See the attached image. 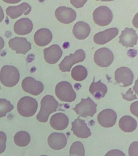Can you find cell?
I'll list each match as a JSON object with an SVG mask.
<instances>
[{
	"label": "cell",
	"instance_id": "8d00e7d4",
	"mask_svg": "<svg viewBox=\"0 0 138 156\" xmlns=\"http://www.w3.org/2000/svg\"><path fill=\"white\" fill-rule=\"evenodd\" d=\"M5 41L4 40L0 37V52L4 47Z\"/></svg>",
	"mask_w": 138,
	"mask_h": 156
},
{
	"label": "cell",
	"instance_id": "52a82bcc",
	"mask_svg": "<svg viewBox=\"0 0 138 156\" xmlns=\"http://www.w3.org/2000/svg\"><path fill=\"white\" fill-rule=\"evenodd\" d=\"M93 17L94 23L102 27L109 25L113 18L111 10L105 6L97 8L93 12Z\"/></svg>",
	"mask_w": 138,
	"mask_h": 156
},
{
	"label": "cell",
	"instance_id": "4316f807",
	"mask_svg": "<svg viewBox=\"0 0 138 156\" xmlns=\"http://www.w3.org/2000/svg\"><path fill=\"white\" fill-rule=\"evenodd\" d=\"M88 71L83 66L79 65L75 66L71 71V76L76 81H82L86 78Z\"/></svg>",
	"mask_w": 138,
	"mask_h": 156
},
{
	"label": "cell",
	"instance_id": "d590c367",
	"mask_svg": "<svg viewBox=\"0 0 138 156\" xmlns=\"http://www.w3.org/2000/svg\"><path fill=\"white\" fill-rule=\"evenodd\" d=\"M4 18V12H3V9L0 6V23L2 22Z\"/></svg>",
	"mask_w": 138,
	"mask_h": 156
},
{
	"label": "cell",
	"instance_id": "603a6c76",
	"mask_svg": "<svg viewBox=\"0 0 138 156\" xmlns=\"http://www.w3.org/2000/svg\"><path fill=\"white\" fill-rule=\"evenodd\" d=\"M91 31L90 27L88 23L83 21L77 22L75 24L72 33L76 38L79 40L86 38Z\"/></svg>",
	"mask_w": 138,
	"mask_h": 156
},
{
	"label": "cell",
	"instance_id": "8992f818",
	"mask_svg": "<svg viewBox=\"0 0 138 156\" xmlns=\"http://www.w3.org/2000/svg\"><path fill=\"white\" fill-rule=\"evenodd\" d=\"M86 58V53L82 49L77 50L74 54L66 56L59 64V69L62 72H69L76 63L83 62Z\"/></svg>",
	"mask_w": 138,
	"mask_h": 156
},
{
	"label": "cell",
	"instance_id": "d6986e66",
	"mask_svg": "<svg viewBox=\"0 0 138 156\" xmlns=\"http://www.w3.org/2000/svg\"><path fill=\"white\" fill-rule=\"evenodd\" d=\"M31 6L28 3L23 2L19 5L9 6L6 9V12L12 19H15L23 14L28 15L31 12Z\"/></svg>",
	"mask_w": 138,
	"mask_h": 156
},
{
	"label": "cell",
	"instance_id": "d4e9b609",
	"mask_svg": "<svg viewBox=\"0 0 138 156\" xmlns=\"http://www.w3.org/2000/svg\"><path fill=\"white\" fill-rule=\"evenodd\" d=\"M119 125L122 131L126 133H131L134 131L137 126L136 120L129 115L123 116L119 119Z\"/></svg>",
	"mask_w": 138,
	"mask_h": 156
},
{
	"label": "cell",
	"instance_id": "3957f363",
	"mask_svg": "<svg viewBox=\"0 0 138 156\" xmlns=\"http://www.w3.org/2000/svg\"><path fill=\"white\" fill-rule=\"evenodd\" d=\"M38 106V102L35 98L30 96H24L18 102V112L22 116L28 118L34 115Z\"/></svg>",
	"mask_w": 138,
	"mask_h": 156
},
{
	"label": "cell",
	"instance_id": "5bb4252c",
	"mask_svg": "<svg viewBox=\"0 0 138 156\" xmlns=\"http://www.w3.org/2000/svg\"><path fill=\"white\" fill-rule=\"evenodd\" d=\"M71 130L77 137L82 139L88 138L92 135L85 121L80 119L79 117L72 122Z\"/></svg>",
	"mask_w": 138,
	"mask_h": 156
},
{
	"label": "cell",
	"instance_id": "2e32d148",
	"mask_svg": "<svg viewBox=\"0 0 138 156\" xmlns=\"http://www.w3.org/2000/svg\"><path fill=\"white\" fill-rule=\"evenodd\" d=\"M119 43L126 47H133L136 45L138 36L136 30L132 28H126L119 36Z\"/></svg>",
	"mask_w": 138,
	"mask_h": 156
},
{
	"label": "cell",
	"instance_id": "7a4b0ae2",
	"mask_svg": "<svg viewBox=\"0 0 138 156\" xmlns=\"http://www.w3.org/2000/svg\"><path fill=\"white\" fill-rule=\"evenodd\" d=\"M20 74L15 67L12 66H3L0 71V81L4 86L12 87L19 82Z\"/></svg>",
	"mask_w": 138,
	"mask_h": 156
},
{
	"label": "cell",
	"instance_id": "277c9868",
	"mask_svg": "<svg viewBox=\"0 0 138 156\" xmlns=\"http://www.w3.org/2000/svg\"><path fill=\"white\" fill-rule=\"evenodd\" d=\"M55 94L58 98L63 102H73L76 98V94L70 83L66 81L60 82L55 88Z\"/></svg>",
	"mask_w": 138,
	"mask_h": 156
},
{
	"label": "cell",
	"instance_id": "44dd1931",
	"mask_svg": "<svg viewBox=\"0 0 138 156\" xmlns=\"http://www.w3.org/2000/svg\"><path fill=\"white\" fill-rule=\"evenodd\" d=\"M52 37V34L49 29L42 28L36 32L34 39L37 46L42 47L49 44Z\"/></svg>",
	"mask_w": 138,
	"mask_h": 156
},
{
	"label": "cell",
	"instance_id": "ffe728a7",
	"mask_svg": "<svg viewBox=\"0 0 138 156\" xmlns=\"http://www.w3.org/2000/svg\"><path fill=\"white\" fill-rule=\"evenodd\" d=\"M33 28L32 21L28 18H22L15 22L14 31L18 35H24L29 34Z\"/></svg>",
	"mask_w": 138,
	"mask_h": 156
},
{
	"label": "cell",
	"instance_id": "836d02e7",
	"mask_svg": "<svg viewBox=\"0 0 138 156\" xmlns=\"http://www.w3.org/2000/svg\"><path fill=\"white\" fill-rule=\"evenodd\" d=\"M138 101H136V102H133V103L131 105L130 107L131 113H133V114L136 116L137 118H138Z\"/></svg>",
	"mask_w": 138,
	"mask_h": 156
},
{
	"label": "cell",
	"instance_id": "4fadbf2b",
	"mask_svg": "<svg viewBox=\"0 0 138 156\" xmlns=\"http://www.w3.org/2000/svg\"><path fill=\"white\" fill-rule=\"evenodd\" d=\"M55 16L60 23L69 24L76 20L77 14L72 9L65 6H61L56 10Z\"/></svg>",
	"mask_w": 138,
	"mask_h": 156
},
{
	"label": "cell",
	"instance_id": "cb8c5ba5",
	"mask_svg": "<svg viewBox=\"0 0 138 156\" xmlns=\"http://www.w3.org/2000/svg\"><path fill=\"white\" fill-rule=\"evenodd\" d=\"M89 91L95 98L100 100L105 97L107 93V87L105 84L101 82V80L95 82L94 79L89 87Z\"/></svg>",
	"mask_w": 138,
	"mask_h": 156
},
{
	"label": "cell",
	"instance_id": "7402d4cb",
	"mask_svg": "<svg viewBox=\"0 0 138 156\" xmlns=\"http://www.w3.org/2000/svg\"><path fill=\"white\" fill-rule=\"evenodd\" d=\"M68 117L62 113H58L53 115L50 119V124L52 127L57 130H65L68 126Z\"/></svg>",
	"mask_w": 138,
	"mask_h": 156
},
{
	"label": "cell",
	"instance_id": "4dcf8cb0",
	"mask_svg": "<svg viewBox=\"0 0 138 156\" xmlns=\"http://www.w3.org/2000/svg\"><path fill=\"white\" fill-rule=\"evenodd\" d=\"M138 142L134 141L131 144L128 150L129 156H138Z\"/></svg>",
	"mask_w": 138,
	"mask_h": 156
},
{
	"label": "cell",
	"instance_id": "f1b7e54d",
	"mask_svg": "<svg viewBox=\"0 0 138 156\" xmlns=\"http://www.w3.org/2000/svg\"><path fill=\"white\" fill-rule=\"evenodd\" d=\"M69 154L77 156H85V151L84 146L81 141H76L72 144L70 148Z\"/></svg>",
	"mask_w": 138,
	"mask_h": 156
},
{
	"label": "cell",
	"instance_id": "ba28073f",
	"mask_svg": "<svg viewBox=\"0 0 138 156\" xmlns=\"http://www.w3.org/2000/svg\"><path fill=\"white\" fill-rule=\"evenodd\" d=\"M114 60L113 53L107 48H101L96 51L94 60L96 64L101 67H108Z\"/></svg>",
	"mask_w": 138,
	"mask_h": 156
},
{
	"label": "cell",
	"instance_id": "ac0fdd59",
	"mask_svg": "<svg viewBox=\"0 0 138 156\" xmlns=\"http://www.w3.org/2000/svg\"><path fill=\"white\" fill-rule=\"evenodd\" d=\"M118 33V29L117 28H111L106 29L94 35V42L97 44H105L117 36Z\"/></svg>",
	"mask_w": 138,
	"mask_h": 156
},
{
	"label": "cell",
	"instance_id": "83f0119b",
	"mask_svg": "<svg viewBox=\"0 0 138 156\" xmlns=\"http://www.w3.org/2000/svg\"><path fill=\"white\" fill-rule=\"evenodd\" d=\"M14 108L10 101L6 99H0V118L5 117L7 113L11 112Z\"/></svg>",
	"mask_w": 138,
	"mask_h": 156
},
{
	"label": "cell",
	"instance_id": "f35d334b",
	"mask_svg": "<svg viewBox=\"0 0 138 156\" xmlns=\"http://www.w3.org/2000/svg\"><path fill=\"white\" fill-rule=\"evenodd\" d=\"M40 156H48L45 155H41Z\"/></svg>",
	"mask_w": 138,
	"mask_h": 156
},
{
	"label": "cell",
	"instance_id": "f546056e",
	"mask_svg": "<svg viewBox=\"0 0 138 156\" xmlns=\"http://www.w3.org/2000/svg\"><path fill=\"white\" fill-rule=\"evenodd\" d=\"M6 135L3 131H0V154L3 153L6 148Z\"/></svg>",
	"mask_w": 138,
	"mask_h": 156
},
{
	"label": "cell",
	"instance_id": "6da1fadb",
	"mask_svg": "<svg viewBox=\"0 0 138 156\" xmlns=\"http://www.w3.org/2000/svg\"><path fill=\"white\" fill-rule=\"evenodd\" d=\"M59 102L51 95H46L41 101L40 110L36 118L39 122L45 123L48 121L51 114L56 112L59 107Z\"/></svg>",
	"mask_w": 138,
	"mask_h": 156
},
{
	"label": "cell",
	"instance_id": "74e56055",
	"mask_svg": "<svg viewBox=\"0 0 138 156\" xmlns=\"http://www.w3.org/2000/svg\"><path fill=\"white\" fill-rule=\"evenodd\" d=\"M4 2H8V3H11V4H15L16 3H18V2H20L21 1H15V0H8V1H4Z\"/></svg>",
	"mask_w": 138,
	"mask_h": 156
},
{
	"label": "cell",
	"instance_id": "5b68a950",
	"mask_svg": "<svg viewBox=\"0 0 138 156\" xmlns=\"http://www.w3.org/2000/svg\"><path fill=\"white\" fill-rule=\"evenodd\" d=\"M97 105L88 97L86 99L82 98L81 102L72 109L79 116L86 118L94 116L97 112Z\"/></svg>",
	"mask_w": 138,
	"mask_h": 156
},
{
	"label": "cell",
	"instance_id": "e575fe53",
	"mask_svg": "<svg viewBox=\"0 0 138 156\" xmlns=\"http://www.w3.org/2000/svg\"><path fill=\"white\" fill-rule=\"evenodd\" d=\"M87 1H71V4L73 5L76 8H80L84 5Z\"/></svg>",
	"mask_w": 138,
	"mask_h": 156
},
{
	"label": "cell",
	"instance_id": "ab89813d",
	"mask_svg": "<svg viewBox=\"0 0 138 156\" xmlns=\"http://www.w3.org/2000/svg\"></svg>",
	"mask_w": 138,
	"mask_h": 156
},
{
	"label": "cell",
	"instance_id": "30bf717a",
	"mask_svg": "<svg viewBox=\"0 0 138 156\" xmlns=\"http://www.w3.org/2000/svg\"><path fill=\"white\" fill-rule=\"evenodd\" d=\"M134 74L129 68L122 67L118 68L115 73V79L116 82L122 86L126 87L133 83Z\"/></svg>",
	"mask_w": 138,
	"mask_h": 156
},
{
	"label": "cell",
	"instance_id": "484cf974",
	"mask_svg": "<svg viewBox=\"0 0 138 156\" xmlns=\"http://www.w3.org/2000/svg\"><path fill=\"white\" fill-rule=\"evenodd\" d=\"M31 138L27 132L20 131L15 134L14 136V143L17 146L20 147H26L29 144Z\"/></svg>",
	"mask_w": 138,
	"mask_h": 156
},
{
	"label": "cell",
	"instance_id": "9a60e30c",
	"mask_svg": "<svg viewBox=\"0 0 138 156\" xmlns=\"http://www.w3.org/2000/svg\"><path fill=\"white\" fill-rule=\"evenodd\" d=\"M43 53L45 62L49 64H54L61 58L63 52L59 45L54 44L44 49Z\"/></svg>",
	"mask_w": 138,
	"mask_h": 156
},
{
	"label": "cell",
	"instance_id": "1f68e13d",
	"mask_svg": "<svg viewBox=\"0 0 138 156\" xmlns=\"http://www.w3.org/2000/svg\"><path fill=\"white\" fill-rule=\"evenodd\" d=\"M122 95L123 98L126 101H131L137 99L136 95L133 94V91H132L131 88L127 91L125 94L122 93Z\"/></svg>",
	"mask_w": 138,
	"mask_h": 156
},
{
	"label": "cell",
	"instance_id": "7c38bea8",
	"mask_svg": "<svg viewBox=\"0 0 138 156\" xmlns=\"http://www.w3.org/2000/svg\"><path fill=\"white\" fill-rule=\"evenodd\" d=\"M9 47L17 54L25 55L31 49V43L25 37H15L9 40Z\"/></svg>",
	"mask_w": 138,
	"mask_h": 156
},
{
	"label": "cell",
	"instance_id": "e0dca14e",
	"mask_svg": "<svg viewBox=\"0 0 138 156\" xmlns=\"http://www.w3.org/2000/svg\"><path fill=\"white\" fill-rule=\"evenodd\" d=\"M48 141L49 147L56 151L62 149L67 143V138L62 133H52L48 136Z\"/></svg>",
	"mask_w": 138,
	"mask_h": 156
},
{
	"label": "cell",
	"instance_id": "d6a6232c",
	"mask_svg": "<svg viewBox=\"0 0 138 156\" xmlns=\"http://www.w3.org/2000/svg\"><path fill=\"white\" fill-rule=\"evenodd\" d=\"M105 156H126L123 152L119 150L113 149L109 151Z\"/></svg>",
	"mask_w": 138,
	"mask_h": 156
},
{
	"label": "cell",
	"instance_id": "8fae6325",
	"mask_svg": "<svg viewBox=\"0 0 138 156\" xmlns=\"http://www.w3.org/2000/svg\"><path fill=\"white\" fill-rule=\"evenodd\" d=\"M117 115L113 110L107 108L101 111L98 114V122L102 126L111 128L116 124Z\"/></svg>",
	"mask_w": 138,
	"mask_h": 156
},
{
	"label": "cell",
	"instance_id": "9c48e42d",
	"mask_svg": "<svg viewBox=\"0 0 138 156\" xmlns=\"http://www.w3.org/2000/svg\"><path fill=\"white\" fill-rule=\"evenodd\" d=\"M22 87L25 92L34 96L39 95L44 90V86L42 82L31 76L26 77L23 79Z\"/></svg>",
	"mask_w": 138,
	"mask_h": 156
}]
</instances>
